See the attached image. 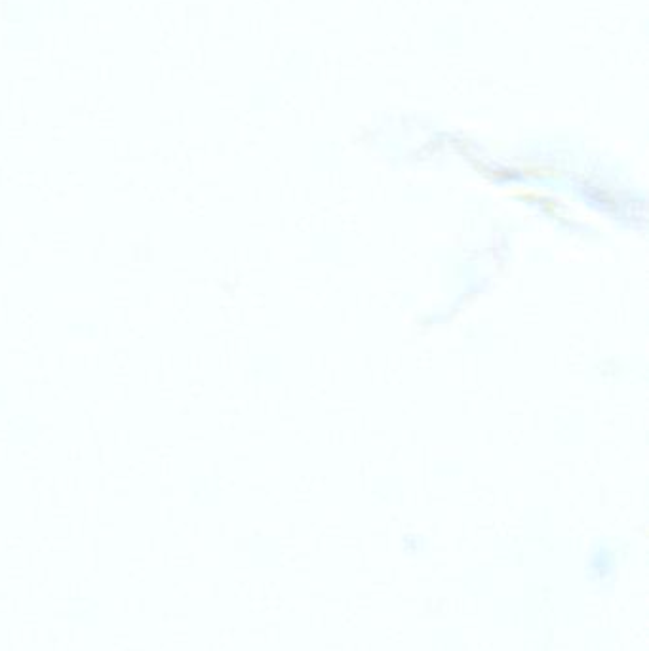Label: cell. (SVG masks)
<instances>
[{"instance_id":"1","label":"cell","mask_w":649,"mask_h":651,"mask_svg":"<svg viewBox=\"0 0 649 651\" xmlns=\"http://www.w3.org/2000/svg\"><path fill=\"white\" fill-rule=\"evenodd\" d=\"M44 436V425L37 414L14 412L4 417V442L14 450H35Z\"/></svg>"},{"instance_id":"2","label":"cell","mask_w":649,"mask_h":651,"mask_svg":"<svg viewBox=\"0 0 649 651\" xmlns=\"http://www.w3.org/2000/svg\"><path fill=\"white\" fill-rule=\"evenodd\" d=\"M103 332V326L98 320L94 318H71L63 324V334L69 341H79V343H90V341H98Z\"/></svg>"},{"instance_id":"3","label":"cell","mask_w":649,"mask_h":651,"mask_svg":"<svg viewBox=\"0 0 649 651\" xmlns=\"http://www.w3.org/2000/svg\"><path fill=\"white\" fill-rule=\"evenodd\" d=\"M10 400H12V396H10L8 385L0 381V417L10 414V404H12Z\"/></svg>"}]
</instances>
